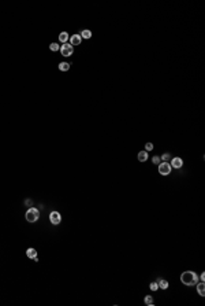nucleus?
<instances>
[{"label":"nucleus","mask_w":205,"mask_h":306,"mask_svg":"<svg viewBox=\"0 0 205 306\" xmlns=\"http://www.w3.org/2000/svg\"><path fill=\"white\" fill-rule=\"evenodd\" d=\"M68 40H70V36H68L67 32H62V33L59 34V41H60L62 44L68 43Z\"/></svg>","instance_id":"12"},{"label":"nucleus","mask_w":205,"mask_h":306,"mask_svg":"<svg viewBox=\"0 0 205 306\" xmlns=\"http://www.w3.org/2000/svg\"><path fill=\"white\" fill-rule=\"evenodd\" d=\"M198 280H201V282H205V273H204V272H202L200 276H198Z\"/></svg>","instance_id":"21"},{"label":"nucleus","mask_w":205,"mask_h":306,"mask_svg":"<svg viewBox=\"0 0 205 306\" xmlns=\"http://www.w3.org/2000/svg\"><path fill=\"white\" fill-rule=\"evenodd\" d=\"M26 255H28V258H30V259H36V258H37V251H36V248L29 247L28 250H26Z\"/></svg>","instance_id":"9"},{"label":"nucleus","mask_w":205,"mask_h":306,"mask_svg":"<svg viewBox=\"0 0 205 306\" xmlns=\"http://www.w3.org/2000/svg\"><path fill=\"white\" fill-rule=\"evenodd\" d=\"M49 49H51V51H53V52H56V51H59V49H60V45H59V44H56V43H51V44H49Z\"/></svg>","instance_id":"16"},{"label":"nucleus","mask_w":205,"mask_h":306,"mask_svg":"<svg viewBox=\"0 0 205 306\" xmlns=\"http://www.w3.org/2000/svg\"><path fill=\"white\" fill-rule=\"evenodd\" d=\"M160 159H162L163 162H168V161L171 159V155H170L168 152H166V154H163V155L160 156Z\"/></svg>","instance_id":"17"},{"label":"nucleus","mask_w":205,"mask_h":306,"mask_svg":"<svg viewBox=\"0 0 205 306\" xmlns=\"http://www.w3.org/2000/svg\"><path fill=\"white\" fill-rule=\"evenodd\" d=\"M160 162H162V159H160V156L155 155V156H153V158H152V163H153V165H159Z\"/></svg>","instance_id":"19"},{"label":"nucleus","mask_w":205,"mask_h":306,"mask_svg":"<svg viewBox=\"0 0 205 306\" xmlns=\"http://www.w3.org/2000/svg\"><path fill=\"white\" fill-rule=\"evenodd\" d=\"M81 41H82V39H81V36L79 34H72V36H70V44H71L72 47H75V45H79L81 44Z\"/></svg>","instance_id":"7"},{"label":"nucleus","mask_w":205,"mask_h":306,"mask_svg":"<svg viewBox=\"0 0 205 306\" xmlns=\"http://www.w3.org/2000/svg\"><path fill=\"white\" fill-rule=\"evenodd\" d=\"M144 302H145V305H148V306H153V305H155L153 296H150V295H146V296H145V298H144Z\"/></svg>","instance_id":"15"},{"label":"nucleus","mask_w":205,"mask_h":306,"mask_svg":"<svg viewBox=\"0 0 205 306\" xmlns=\"http://www.w3.org/2000/svg\"><path fill=\"white\" fill-rule=\"evenodd\" d=\"M25 204H28V206H32V200H30V199H26V200H25Z\"/></svg>","instance_id":"22"},{"label":"nucleus","mask_w":205,"mask_h":306,"mask_svg":"<svg viewBox=\"0 0 205 306\" xmlns=\"http://www.w3.org/2000/svg\"><path fill=\"white\" fill-rule=\"evenodd\" d=\"M49 221H51V224H53V225H59V224L62 223V216H60V213H59V211H51V214H49Z\"/></svg>","instance_id":"5"},{"label":"nucleus","mask_w":205,"mask_h":306,"mask_svg":"<svg viewBox=\"0 0 205 306\" xmlns=\"http://www.w3.org/2000/svg\"><path fill=\"white\" fill-rule=\"evenodd\" d=\"M60 54H62L63 56H71L72 54H74V47H72L70 43H66V44H62V47H60Z\"/></svg>","instance_id":"4"},{"label":"nucleus","mask_w":205,"mask_h":306,"mask_svg":"<svg viewBox=\"0 0 205 306\" xmlns=\"http://www.w3.org/2000/svg\"><path fill=\"white\" fill-rule=\"evenodd\" d=\"M137 158H138V161L139 162H145V161H148V158H149V154H148V151H139L138 152V155H137Z\"/></svg>","instance_id":"10"},{"label":"nucleus","mask_w":205,"mask_h":306,"mask_svg":"<svg viewBox=\"0 0 205 306\" xmlns=\"http://www.w3.org/2000/svg\"><path fill=\"white\" fill-rule=\"evenodd\" d=\"M170 165H171V168H175V169H181L182 166H183V159H182V158H179V156H174V158H171V162H170Z\"/></svg>","instance_id":"6"},{"label":"nucleus","mask_w":205,"mask_h":306,"mask_svg":"<svg viewBox=\"0 0 205 306\" xmlns=\"http://www.w3.org/2000/svg\"><path fill=\"white\" fill-rule=\"evenodd\" d=\"M57 67H59L60 72H67V70H70V63L68 62H60Z\"/></svg>","instance_id":"13"},{"label":"nucleus","mask_w":205,"mask_h":306,"mask_svg":"<svg viewBox=\"0 0 205 306\" xmlns=\"http://www.w3.org/2000/svg\"><path fill=\"white\" fill-rule=\"evenodd\" d=\"M153 150V143H146V144H145V151H152Z\"/></svg>","instance_id":"20"},{"label":"nucleus","mask_w":205,"mask_h":306,"mask_svg":"<svg viewBox=\"0 0 205 306\" xmlns=\"http://www.w3.org/2000/svg\"><path fill=\"white\" fill-rule=\"evenodd\" d=\"M156 282L159 284V288H162V290H167L168 287H170V283L167 280H164V279H157Z\"/></svg>","instance_id":"11"},{"label":"nucleus","mask_w":205,"mask_h":306,"mask_svg":"<svg viewBox=\"0 0 205 306\" xmlns=\"http://www.w3.org/2000/svg\"><path fill=\"white\" fill-rule=\"evenodd\" d=\"M181 282L182 284H185L187 287H193L198 283V275L193 271H186L181 275Z\"/></svg>","instance_id":"1"},{"label":"nucleus","mask_w":205,"mask_h":306,"mask_svg":"<svg viewBox=\"0 0 205 306\" xmlns=\"http://www.w3.org/2000/svg\"><path fill=\"white\" fill-rule=\"evenodd\" d=\"M149 288H150L152 291H157V290H159V284H157V282H152V283H150V286H149Z\"/></svg>","instance_id":"18"},{"label":"nucleus","mask_w":205,"mask_h":306,"mask_svg":"<svg viewBox=\"0 0 205 306\" xmlns=\"http://www.w3.org/2000/svg\"><path fill=\"white\" fill-rule=\"evenodd\" d=\"M25 218L28 223H37L38 218H40V210L36 209V207H29L25 213Z\"/></svg>","instance_id":"2"},{"label":"nucleus","mask_w":205,"mask_h":306,"mask_svg":"<svg viewBox=\"0 0 205 306\" xmlns=\"http://www.w3.org/2000/svg\"><path fill=\"white\" fill-rule=\"evenodd\" d=\"M157 166H159V173H160L162 176H168L170 173H171V170H172L170 162H163V161H162Z\"/></svg>","instance_id":"3"},{"label":"nucleus","mask_w":205,"mask_h":306,"mask_svg":"<svg viewBox=\"0 0 205 306\" xmlns=\"http://www.w3.org/2000/svg\"><path fill=\"white\" fill-rule=\"evenodd\" d=\"M197 286V292L200 296H205V283L204 282H200L196 284Z\"/></svg>","instance_id":"8"},{"label":"nucleus","mask_w":205,"mask_h":306,"mask_svg":"<svg viewBox=\"0 0 205 306\" xmlns=\"http://www.w3.org/2000/svg\"><path fill=\"white\" fill-rule=\"evenodd\" d=\"M79 36H81V39H86V40H88V39H90V37H92V32L89 29H85V30H82Z\"/></svg>","instance_id":"14"}]
</instances>
